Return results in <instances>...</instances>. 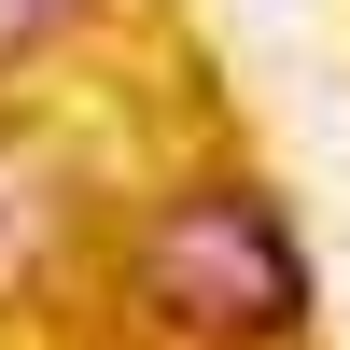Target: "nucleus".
<instances>
[{"label": "nucleus", "instance_id": "obj_1", "mask_svg": "<svg viewBox=\"0 0 350 350\" xmlns=\"http://www.w3.org/2000/svg\"><path fill=\"white\" fill-rule=\"evenodd\" d=\"M126 308L168 350H280L308 323V252L280 224V196L252 183H183L126 239Z\"/></svg>", "mask_w": 350, "mask_h": 350}, {"label": "nucleus", "instance_id": "obj_2", "mask_svg": "<svg viewBox=\"0 0 350 350\" xmlns=\"http://www.w3.org/2000/svg\"><path fill=\"white\" fill-rule=\"evenodd\" d=\"M42 252H56V168L0 126V295H28V280H42Z\"/></svg>", "mask_w": 350, "mask_h": 350}, {"label": "nucleus", "instance_id": "obj_3", "mask_svg": "<svg viewBox=\"0 0 350 350\" xmlns=\"http://www.w3.org/2000/svg\"><path fill=\"white\" fill-rule=\"evenodd\" d=\"M70 28V0H0V56H28V42H56Z\"/></svg>", "mask_w": 350, "mask_h": 350}]
</instances>
